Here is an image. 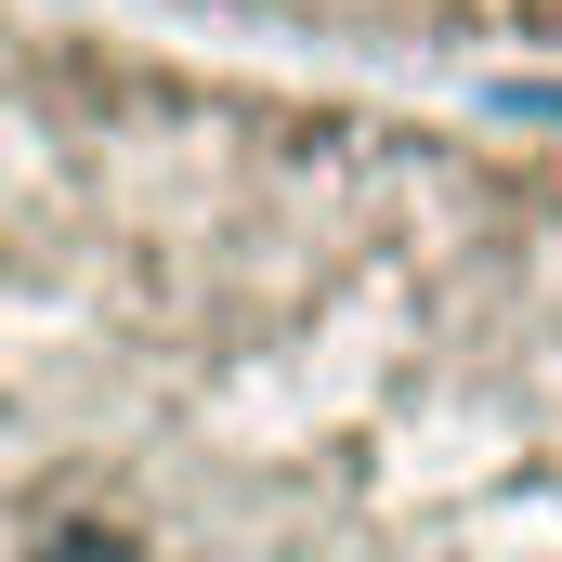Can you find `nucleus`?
Instances as JSON below:
<instances>
[{
    "label": "nucleus",
    "instance_id": "obj_1",
    "mask_svg": "<svg viewBox=\"0 0 562 562\" xmlns=\"http://www.w3.org/2000/svg\"><path fill=\"white\" fill-rule=\"evenodd\" d=\"M223 13H301V26H562V0H223Z\"/></svg>",
    "mask_w": 562,
    "mask_h": 562
}]
</instances>
